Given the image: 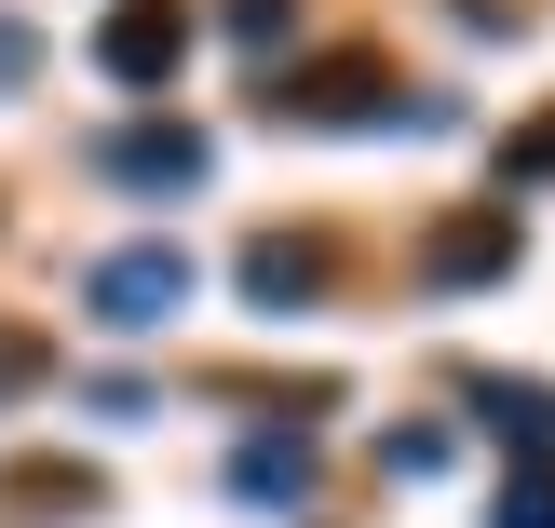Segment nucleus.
I'll return each mask as SVG.
<instances>
[{"label": "nucleus", "mask_w": 555, "mask_h": 528, "mask_svg": "<svg viewBox=\"0 0 555 528\" xmlns=\"http://www.w3.org/2000/svg\"><path fill=\"white\" fill-rule=\"evenodd\" d=\"M271 108H298V123H393V108H406V68L379 41H339V54L271 68Z\"/></svg>", "instance_id": "f257e3e1"}, {"label": "nucleus", "mask_w": 555, "mask_h": 528, "mask_svg": "<svg viewBox=\"0 0 555 528\" xmlns=\"http://www.w3.org/2000/svg\"><path fill=\"white\" fill-rule=\"evenodd\" d=\"M177 298H190V244H122V258L81 271V312L95 325H163Z\"/></svg>", "instance_id": "f03ea898"}, {"label": "nucleus", "mask_w": 555, "mask_h": 528, "mask_svg": "<svg viewBox=\"0 0 555 528\" xmlns=\"http://www.w3.org/2000/svg\"><path fill=\"white\" fill-rule=\"evenodd\" d=\"M529 258V231H515V204H461V217H434V244H421V285H502V271Z\"/></svg>", "instance_id": "7ed1b4c3"}, {"label": "nucleus", "mask_w": 555, "mask_h": 528, "mask_svg": "<svg viewBox=\"0 0 555 528\" xmlns=\"http://www.w3.org/2000/svg\"><path fill=\"white\" fill-rule=\"evenodd\" d=\"M95 68L135 81V95H163V81L190 68V0H122V14L95 27Z\"/></svg>", "instance_id": "20e7f679"}, {"label": "nucleus", "mask_w": 555, "mask_h": 528, "mask_svg": "<svg viewBox=\"0 0 555 528\" xmlns=\"http://www.w3.org/2000/svg\"><path fill=\"white\" fill-rule=\"evenodd\" d=\"M204 136H190V123H122V136H108V150H95V177L108 190H204Z\"/></svg>", "instance_id": "39448f33"}, {"label": "nucleus", "mask_w": 555, "mask_h": 528, "mask_svg": "<svg viewBox=\"0 0 555 528\" xmlns=\"http://www.w3.org/2000/svg\"><path fill=\"white\" fill-rule=\"evenodd\" d=\"M325 285H339L325 244H298V231H258V244H244V298H258V312H312Z\"/></svg>", "instance_id": "423d86ee"}, {"label": "nucleus", "mask_w": 555, "mask_h": 528, "mask_svg": "<svg viewBox=\"0 0 555 528\" xmlns=\"http://www.w3.org/2000/svg\"><path fill=\"white\" fill-rule=\"evenodd\" d=\"M461 407H475L488 434H515L529 461H555V379H502V366H475V379H461Z\"/></svg>", "instance_id": "0eeeda50"}, {"label": "nucleus", "mask_w": 555, "mask_h": 528, "mask_svg": "<svg viewBox=\"0 0 555 528\" xmlns=\"http://www.w3.org/2000/svg\"><path fill=\"white\" fill-rule=\"evenodd\" d=\"M231 488L244 502H312V448H298V434H258V448L231 461Z\"/></svg>", "instance_id": "6e6552de"}, {"label": "nucleus", "mask_w": 555, "mask_h": 528, "mask_svg": "<svg viewBox=\"0 0 555 528\" xmlns=\"http://www.w3.org/2000/svg\"><path fill=\"white\" fill-rule=\"evenodd\" d=\"M515 190H555V108H529V123L502 136V204Z\"/></svg>", "instance_id": "1a4fd4ad"}, {"label": "nucleus", "mask_w": 555, "mask_h": 528, "mask_svg": "<svg viewBox=\"0 0 555 528\" xmlns=\"http://www.w3.org/2000/svg\"><path fill=\"white\" fill-rule=\"evenodd\" d=\"M488 528H555V461H515L502 502H488Z\"/></svg>", "instance_id": "9d476101"}, {"label": "nucleus", "mask_w": 555, "mask_h": 528, "mask_svg": "<svg viewBox=\"0 0 555 528\" xmlns=\"http://www.w3.org/2000/svg\"><path fill=\"white\" fill-rule=\"evenodd\" d=\"M14 394H41V339H27V325H0V407Z\"/></svg>", "instance_id": "9b49d317"}, {"label": "nucleus", "mask_w": 555, "mask_h": 528, "mask_svg": "<svg viewBox=\"0 0 555 528\" xmlns=\"http://www.w3.org/2000/svg\"><path fill=\"white\" fill-rule=\"evenodd\" d=\"M27 68H41V41H27L14 14H0V95H27Z\"/></svg>", "instance_id": "f8f14e48"}, {"label": "nucleus", "mask_w": 555, "mask_h": 528, "mask_svg": "<svg viewBox=\"0 0 555 528\" xmlns=\"http://www.w3.org/2000/svg\"><path fill=\"white\" fill-rule=\"evenodd\" d=\"M461 14H488V27H529V0H461Z\"/></svg>", "instance_id": "ddd939ff"}]
</instances>
